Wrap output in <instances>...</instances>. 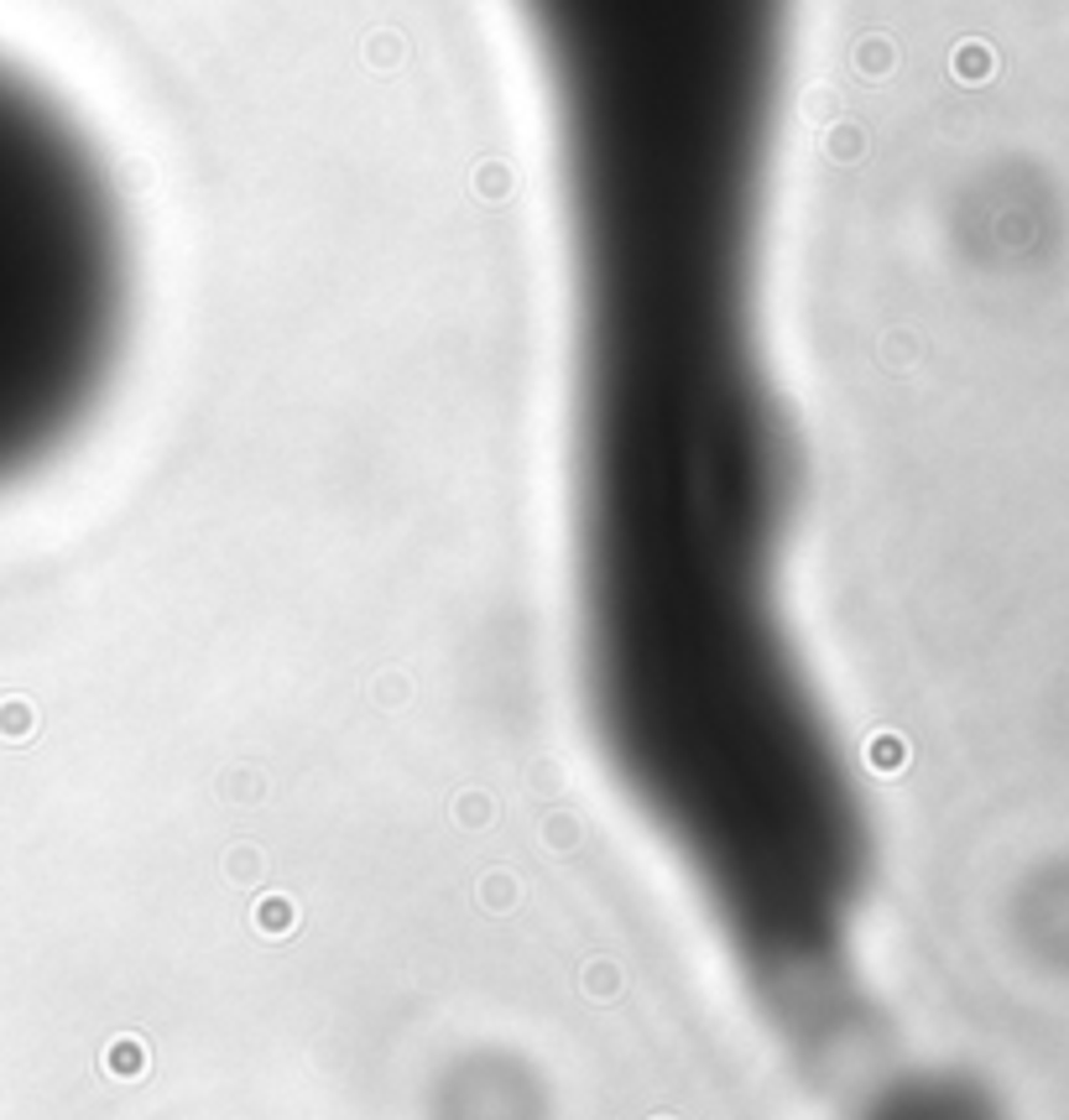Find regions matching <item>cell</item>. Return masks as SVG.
<instances>
[{"instance_id":"6da1fadb","label":"cell","mask_w":1069,"mask_h":1120,"mask_svg":"<svg viewBox=\"0 0 1069 1120\" xmlns=\"http://www.w3.org/2000/svg\"><path fill=\"white\" fill-rule=\"evenodd\" d=\"M798 0H517L574 292L589 735L767 1026L856 1011L871 823L788 620L761 235Z\"/></svg>"},{"instance_id":"7a4b0ae2","label":"cell","mask_w":1069,"mask_h":1120,"mask_svg":"<svg viewBox=\"0 0 1069 1120\" xmlns=\"http://www.w3.org/2000/svg\"><path fill=\"white\" fill-rule=\"evenodd\" d=\"M131 245L100 152L0 63V490L89 422L120 365Z\"/></svg>"}]
</instances>
